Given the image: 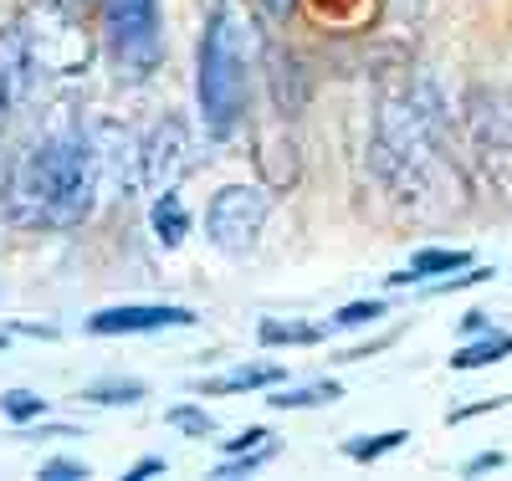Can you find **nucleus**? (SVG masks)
I'll use <instances>...</instances> for the list:
<instances>
[{
  "mask_svg": "<svg viewBox=\"0 0 512 481\" xmlns=\"http://www.w3.org/2000/svg\"><path fill=\"white\" fill-rule=\"evenodd\" d=\"M267 461H272V441H267V446H256V451H231V456L216 466V476H221V481H231V476H251L256 466H267Z\"/></svg>",
  "mask_w": 512,
  "mask_h": 481,
  "instance_id": "nucleus-22",
  "label": "nucleus"
},
{
  "mask_svg": "<svg viewBox=\"0 0 512 481\" xmlns=\"http://www.w3.org/2000/svg\"><path fill=\"white\" fill-rule=\"evenodd\" d=\"M93 144H98V164H103V180L118 195H134L144 190V159H139V139L118 123H93Z\"/></svg>",
  "mask_w": 512,
  "mask_h": 481,
  "instance_id": "nucleus-9",
  "label": "nucleus"
},
{
  "mask_svg": "<svg viewBox=\"0 0 512 481\" xmlns=\"http://www.w3.org/2000/svg\"><path fill=\"white\" fill-rule=\"evenodd\" d=\"M461 328H466V333H487V318H482V308H472V313H466V318H461Z\"/></svg>",
  "mask_w": 512,
  "mask_h": 481,
  "instance_id": "nucleus-28",
  "label": "nucleus"
},
{
  "mask_svg": "<svg viewBox=\"0 0 512 481\" xmlns=\"http://www.w3.org/2000/svg\"><path fill=\"white\" fill-rule=\"evenodd\" d=\"M482 410H502V400H482V405H461V410H451V420H472V415H482Z\"/></svg>",
  "mask_w": 512,
  "mask_h": 481,
  "instance_id": "nucleus-27",
  "label": "nucleus"
},
{
  "mask_svg": "<svg viewBox=\"0 0 512 481\" xmlns=\"http://www.w3.org/2000/svg\"><path fill=\"white\" fill-rule=\"evenodd\" d=\"M256 446H267V430L262 425H246L241 435H231V441H226V456L231 451H256Z\"/></svg>",
  "mask_w": 512,
  "mask_h": 481,
  "instance_id": "nucleus-24",
  "label": "nucleus"
},
{
  "mask_svg": "<svg viewBox=\"0 0 512 481\" xmlns=\"http://www.w3.org/2000/svg\"><path fill=\"white\" fill-rule=\"evenodd\" d=\"M267 215H272L267 185H221L205 205V241L231 261H246L262 246Z\"/></svg>",
  "mask_w": 512,
  "mask_h": 481,
  "instance_id": "nucleus-6",
  "label": "nucleus"
},
{
  "mask_svg": "<svg viewBox=\"0 0 512 481\" xmlns=\"http://www.w3.org/2000/svg\"><path fill=\"white\" fill-rule=\"evenodd\" d=\"M384 313H390V302H384V297H359V302H349V308H338L328 318V328H364V323H379Z\"/></svg>",
  "mask_w": 512,
  "mask_h": 481,
  "instance_id": "nucleus-19",
  "label": "nucleus"
},
{
  "mask_svg": "<svg viewBox=\"0 0 512 481\" xmlns=\"http://www.w3.org/2000/svg\"><path fill=\"white\" fill-rule=\"evenodd\" d=\"M164 420L175 425V430H185L190 441H205V435H216V420L205 415V405H169Z\"/></svg>",
  "mask_w": 512,
  "mask_h": 481,
  "instance_id": "nucleus-20",
  "label": "nucleus"
},
{
  "mask_svg": "<svg viewBox=\"0 0 512 481\" xmlns=\"http://www.w3.org/2000/svg\"><path fill=\"white\" fill-rule=\"evenodd\" d=\"M502 461H507V456H502V451H482V456H472V461H466V466H461V471H466V476H477V471H497V466H502Z\"/></svg>",
  "mask_w": 512,
  "mask_h": 481,
  "instance_id": "nucleus-25",
  "label": "nucleus"
},
{
  "mask_svg": "<svg viewBox=\"0 0 512 481\" xmlns=\"http://www.w3.org/2000/svg\"><path fill=\"white\" fill-rule=\"evenodd\" d=\"M0 415L16 420V425H26V420H36V415H47V395H31V389H6V395H0Z\"/></svg>",
  "mask_w": 512,
  "mask_h": 481,
  "instance_id": "nucleus-21",
  "label": "nucleus"
},
{
  "mask_svg": "<svg viewBox=\"0 0 512 481\" xmlns=\"http://www.w3.org/2000/svg\"><path fill=\"white\" fill-rule=\"evenodd\" d=\"M6 221L16 231H77L108 190L93 128L57 113L6 159Z\"/></svg>",
  "mask_w": 512,
  "mask_h": 481,
  "instance_id": "nucleus-1",
  "label": "nucleus"
},
{
  "mask_svg": "<svg viewBox=\"0 0 512 481\" xmlns=\"http://www.w3.org/2000/svg\"><path fill=\"white\" fill-rule=\"evenodd\" d=\"M0 226H11L6 221V174H0Z\"/></svg>",
  "mask_w": 512,
  "mask_h": 481,
  "instance_id": "nucleus-29",
  "label": "nucleus"
},
{
  "mask_svg": "<svg viewBox=\"0 0 512 481\" xmlns=\"http://www.w3.org/2000/svg\"><path fill=\"white\" fill-rule=\"evenodd\" d=\"M287 374L277 364H241V369H226L216 379H200L195 384V395H256V389H272L282 384Z\"/></svg>",
  "mask_w": 512,
  "mask_h": 481,
  "instance_id": "nucleus-13",
  "label": "nucleus"
},
{
  "mask_svg": "<svg viewBox=\"0 0 512 481\" xmlns=\"http://www.w3.org/2000/svg\"><path fill=\"white\" fill-rule=\"evenodd\" d=\"M195 313L175 308V302H118V308H98L88 318V333L118 338V333H159V328H190Z\"/></svg>",
  "mask_w": 512,
  "mask_h": 481,
  "instance_id": "nucleus-8",
  "label": "nucleus"
},
{
  "mask_svg": "<svg viewBox=\"0 0 512 481\" xmlns=\"http://www.w3.org/2000/svg\"><path fill=\"white\" fill-rule=\"evenodd\" d=\"M0 348H6V333H0Z\"/></svg>",
  "mask_w": 512,
  "mask_h": 481,
  "instance_id": "nucleus-30",
  "label": "nucleus"
},
{
  "mask_svg": "<svg viewBox=\"0 0 512 481\" xmlns=\"http://www.w3.org/2000/svg\"><path fill=\"white\" fill-rule=\"evenodd\" d=\"M26 57H21V41H16V26H0V128H6L11 108L21 103L26 93Z\"/></svg>",
  "mask_w": 512,
  "mask_h": 481,
  "instance_id": "nucleus-12",
  "label": "nucleus"
},
{
  "mask_svg": "<svg viewBox=\"0 0 512 481\" xmlns=\"http://www.w3.org/2000/svg\"><path fill=\"white\" fill-rule=\"evenodd\" d=\"M461 267H472V251L466 246H425V251H415L400 272H390V287H431V282H441V277H451V272H461Z\"/></svg>",
  "mask_w": 512,
  "mask_h": 481,
  "instance_id": "nucleus-10",
  "label": "nucleus"
},
{
  "mask_svg": "<svg viewBox=\"0 0 512 481\" xmlns=\"http://www.w3.org/2000/svg\"><path fill=\"white\" fill-rule=\"evenodd\" d=\"M149 231H154V241L164 251L185 246V236H190V205H185L180 190H154V200H149Z\"/></svg>",
  "mask_w": 512,
  "mask_h": 481,
  "instance_id": "nucleus-11",
  "label": "nucleus"
},
{
  "mask_svg": "<svg viewBox=\"0 0 512 481\" xmlns=\"http://www.w3.org/2000/svg\"><path fill=\"white\" fill-rule=\"evenodd\" d=\"M328 328H318V323H282V318H262V328H256V343L262 348H303V343H318Z\"/></svg>",
  "mask_w": 512,
  "mask_h": 481,
  "instance_id": "nucleus-16",
  "label": "nucleus"
},
{
  "mask_svg": "<svg viewBox=\"0 0 512 481\" xmlns=\"http://www.w3.org/2000/svg\"><path fill=\"white\" fill-rule=\"evenodd\" d=\"M262 57H267V31L246 0H210L195 41V108L210 139L226 144L241 128Z\"/></svg>",
  "mask_w": 512,
  "mask_h": 481,
  "instance_id": "nucleus-2",
  "label": "nucleus"
},
{
  "mask_svg": "<svg viewBox=\"0 0 512 481\" xmlns=\"http://www.w3.org/2000/svg\"><path fill=\"white\" fill-rule=\"evenodd\" d=\"M41 476H47V481H82V476H88V466L57 456V461H41Z\"/></svg>",
  "mask_w": 512,
  "mask_h": 481,
  "instance_id": "nucleus-23",
  "label": "nucleus"
},
{
  "mask_svg": "<svg viewBox=\"0 0 512 481\" xmlns=\"http://www.w3.org/2000/svg\"><path fill=\"white\" fill-rule=\"evenodd\" d=\"M139 159H144V190H180V180L195 169V134L185 128V118H159L149 134L139 139Z\"/></svg>",
  "mask_w": 512,
  "mask_h": 481,
  "instance_id": "nucleus-7",
  "label": "nucleus"
},
{
  "mask_svg": "<svg viewBox=\"0 0 512 481\" xmlns=\"http://www.w3.org/2000/svg\"><path fill=\"white\" fill-rule=\"evenodd\" d=\"M446 118L431 87L420 82H390L374 108V169L405 195L441 154Z\"/></svg>",
  "mask_w": 512,
  "mask_h": 481,
  "instance_id": "nucleus-3",
  "label": "nucleus"
},
{
  "mask_svg": "<svg viewBox=\"0 0 512 481\" xmlns=\"http://www.w3.org/2000/svg\"><path fill=\"white\" fill-rule=\"evenodd\" d=\"M159 471H164V456H144V461L128 466V481H149V476H159Z\"/></svg>",
  "mask_w": 512,
  "mask_h": 481,
  "instance_id": "nucleus-26",
  "label": "nucleus"
},
{
  "mask_svg": "<svg viewBox=\"0 0 512 481\" xmlns=\"http://www.w3.org/2000/svg\"><path fill=\"white\" fill-rule=\"evenodd\" d=\"M507 354H512V333H507V328H487L482 338H472V343H461V348H456V354H451V369L472 374V369L502 364Z\"/></svg>",
  "mask_w": 512,
  "mask_h": 481,
  "instance_id": "nucleus-14",
  "label": "nucleus"
},
{
  "mask_svg": "<svg viewBox=\"0 0 512 481\" xmlns=\"http://www.w3.org/2000/svg\"><path fill=\"white\" fill-rule=\"evenodd\" d=\"M103 52L118 82H149L164 62V16L159 0H98Z\"/></svg>",
  "mask_w": 512,
  "mask_h": 481,
  "instance_id": "nucleus-5",
  "label": "nucleus"
},
{
  "mask_svg": "<svg viewBox=\"0 0 512 481\" xmlns=\"http://www.w3.org/2000/svg\"><path fill=\"white\" fill-rule=\"evenodd\" d=\"M88 405H144L149 400V384L144 379H98L82 389Z\"/></svg>",
  "mask_w": 512,
  "mask_h": 481,
  "instance_id": "nucleus-17",
  "label": "nucleus"
},
{
  "mask_svg": "<svg viewBox=\"0 0 512 481\" xmlns=\"http://www.w3.org/2000/svg\"><path fill=\"white\" fill-rule=\"evenodd\" d=\"M98 0H21L16 41L26 72L41 82H77L93 67L103 31L93 26Z\"/></svg>",
  "mask_w": 512,
  "mask_h": 481,
  "instance_id": "nucleus-4",
  "label": "nucleus"
},
{
  "mask_svg": "<svg viewBox=\"0 0 512 481\" xmlns=\"http://www.w3.org/2000/svg\"><path fill=\"white\" fill-rule=\"evenodd\" d=\"M333 400H344V384L338 379H313V384L282 389V395H267L272 410H313V405H333Z\"/></svg>",
  "mask_w": 512,
  "mask_h": 481,
  "instance_id": "nucleus-15",
  "label": "nucleus"
},
{
  "mask_svg": "<svg viewBox=\"0 0 512 481\" xmlns=\"http://www.w3.org/2000/svg\"><path fill=\"white\" fill-rule=\"evenodd\" d=\"M410 441V430H379V435H354V441H344V456L349 461H379V456H390Z\"/></svg>",
  "mask_w": 512,
  "mask_h": 481,
  "instance_id": "nucleus-18",
  "label": "nucleus"
}]
</instances>
